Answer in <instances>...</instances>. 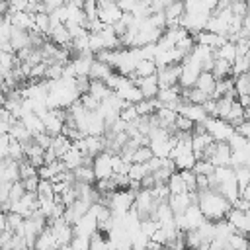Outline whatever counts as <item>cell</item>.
<instances>
[{"instance_id": "obj_1", "label": "cell", "mask_w": 250, "mask_h": 250, "mask_svg": "<svg viewBox=\"0 0 250 250\" xmlns=\"http://www.w3.org/2000/svg\"><path fill=\"white\" fill-rule=\"evenodd\" d=\"M199 207L209 221H221V219H227L229 211L232 209V203L221 191L205 189V191H199Z\"/></svg>"}, {"instance_id": "obj_2", "label": "cell", "mask_w": 250, "mask_h": 250, "mask_svg": "<svg viewBox=\"0 0 250 250\" xmlns=\"http://www.w3.org/2000/svg\"><path fill=\"white\" fill-rule=\"evenodd\" d=\"M207 133L217 141V143H227L234 133H236V127L230 125L227 119H221V117H207L203 121Z\"/></svg>"}, {"instance_id": "obj_3", "label": "cell", "mask_w": 250, "mask_h": 250, "mask_svg": "<svg viewBox=\"0 0 250 250\" xmlns=\"http://www.w3.org/2000/svg\"><path fill=\"white\" fill-rule=\"evenodd\" d=\"M205 219H207V217L203 215L199 203H191L186 213L176 215V227H178L180 230H184V232H186V230H195V229H199V227L205 223Z\"/></svg>"}, {"instance_id": "obj_4", "label": "cell", "mask_w": 250, "mask_h": 250, "mask_svg": "<svg viewBox=\"0 0 250 250\" xmlns=\"http://www.w3.org/2000/svg\"><path fill=\"white\" fill-rule=\"evenodd\" d=\"M203 72V66L195 61V59H191L189 55L182 61V74H180V86L182 88H193L195 86V82H197V78H199V74Z\"/></svg>"}, {"instance_id": "obj_5", "label": "cell", "mask_w": 250, "mask_h": 250, "mask_svg": "<svg viewBox=\"0 0 250 250\" xmlns=\"http://www.w3.org/2000/svg\"><path fill=\"white\" fill-rule=\"evenodd\" d=\"M94 174H96V180H105V178H111L115 174L113 170V152L109 150H104L100 152L98 156H94Z\"/></svg>"}, {"instance_id": "obj_6", "label": "cell", "mask_w": 250, "mask_h": 250, "mask_svg": "<svg viewBox=\"0 0 250 250\" xmlns=\"http://www.w3.org/2000/svg\"><path fill=\"white\" fill-rule=\"evenodd\" d=\"M180 74H182V62H180V64L160 66V68H158V72H156L160 88H170V86L180 84Z\"/></svg>"}, {"instance_id": "obj_7", "label": "cell", "mask_w": 250, "mask_h": 250, "mask_svg": "<svg viewBox=\"0 0 250 250\" xmlns=\"http://www.w3.org/2000/svg\"><path fill=\"white\" fill-rule=\"evenodd\" d=\"M176 111H178L180 115L189 117L193 123H203V121L209 117V113L205 111V107H203L201 104H191V102H188V100H182Z\"/></svg>"}, {"instance_id": "obj_8", "label": "cell", "mask_w": 250, "mask_h": 250, "mask_svg": "<svg viewBox=\"0 0 250 250\" xmlns=\"http://www.w3.org/2000/svg\"><path fill=\"white\" fill-rule=\"evenodd\" d=\"M72 227H74V234H84V236L96 234L98 232V217H96V211H92V207H90V211L84 217H80Z\"/></svg>"}, {"instance_id": "obj_9", "label": "cell", "mask_w": 250, "mask_h": 250, "mask_svg": "<svg viewBox=\"0 0 250 250\" xmlns=\"http://www.w3.org/2000/svg\"><path fill=\"white\" fill-rule=\"evenodd\" d=\"M115 94H117L119 98H123L127 104H139V102H143V100H145V96H143L141 88L131 80V76H129V80H127L119 90H115Z\"/></svg>"}, {"instance_id": "obj_10", "label": "cell", "mask_w": 250, "mask_h": 250, "mask_svg": "<svg viewBox=\"0 0 250 250\" xmlns=\"http://www.w3.org/2000/svg\"><path fill=\"white\" fill-rule=\"evenodd\" d=\"M230 158H232V148L229 143H217L213 146V154H211V162L215 166H230Z\"/></svg>"}, {"instance_id": "obj_11", "label": "cell", "mask_w": 250, "mask_h": 250, "mask_svg": "<svg viewBox=\"0 0 250 250\" xmlns=\"http://www.w3.org/2000/svg\"><path fill=\"white\" fill-rule=\"evenodd\" d=\"M59 248H61V242L57 240L53 229L47 225V227L39 232V236H37V240H35V250H59Z\"/></svg>"}, {"instance_id": "obj_12", "label": "cell", "mask_w": 250, "mask_h": 250, "mask_svg": "<svg viewBox=\"0 0 250 250\" xmlns=\"http://www.w3.org/2000/svg\"><path fill=\"white\" fill-rule=\"evenodd\" d=\"M10 21L25 31H35V14L33 12H10L8 14Z\"/></svg>"}, {"instance_id": "obj_13", "label": "cell", "mask_w": 250, "mask_h": 250, "mask_svg": "<svg viewBox=\"0 0 250 250\" xmlns=\"http://www.w3.org/2000/svg\"><path fill=\"white\" fill-rule=\"evenodd\" d=\"M195 37V43H201V45H207V47H213V49H219L221 45H225L229 39L221 33H215V31H209V29H203L199 33L193 35Z\"/></svg>"}, {"instance_id": "obj_14", "label": "cell", "mask_w": 250, "mask_h": 250, "mask_svg": "<svg viewBox=\"0 0 250 250\" xmlns=\"http://www.w3.org/2000/svg\"><path fill=\"white\" fill-rule=\"evenodd\" d=\"M20 178V162L12 158H2L0 166V182H18Z\"/></svg>"}, {"instance_id": "obj_15", "label": "cell", "mask_w": 250, "mask_h": 250, "mask_svg": "<svg viewBox=\"0 0 250 250\" xmlns=\"http://www.w3.org/2000/svg\"><path fill=\"white\" fill-rule=\"evenodd\" d=\"M170 207L174 209L176 215H182L188 211V207L193 203V197H191V191H184V193H172L170 199H168Z\"/></svg>"}, {"instance_id": "obj_16", "label": "cell", "mask_w": 250, "mask_h": 250, "mask_svg": "<svg viewBox=\"0 0 250 250\" xmlns=\"http://www.w3.org/2000/svg\"><path fill=\"white\" fill-rule=\"evenodd\" d=\"M121 16H123V10L119 8L117 2H113V4H109V6H104V8H100V12H98V18H100L104 23H109V25L117 23V21L121 20Z\"/></svg>"}, {"instance_id": "obj_17", "label": "cell", "mask_w": 250, "mask_h": 250, "mask_svg": "<svg viewBox=\"0 0 250 250\" xmlns=\"http://www.w3.org/2000/svg\"><path fill=\"white\" fill-rule=\"evenodd\" d=\"M84 156H86V154H84L80 148H76V146L72 145V146H70V148L61 156V160L64 162V166H66L68 170H76L78 166H82V164H84Z\"/></svg>"}, {"instance_id": "obj_18", "label": "cell", "mask_w": 250, "mask_h": 250, "mask_svg": "<svg viewBox=\"0 0 250 250\" xmlns=\"http://www.w3.org/2000/svg\"><path fill=\"white\" fill-rule=\"evenodd\" d=\"M115 70H113V66L111 64H107V62H104V61H94V64H92V70H90V78L92 80H107L111 74H113Z\"/></svg>"}, {"instance_id": "obj_19", "label": "cell", "mask_w": 250, "mask_h": 250, "mask_svg": "<svg viewBox=\"0 0 250 250\" xmlns=\"http://www.w3.org/2000/svg\"><path fill=\"white\" fill-rule=\"evenodd\" d=\"M215 86H217V76H215L211 70H203V72L199 74L197 82H195V88H199V90L207 92L209 96L215 92Z\"/></svg>"}, {"instance_id": "obj_20", "label": "cell", "mask_w": 250, "mask_h": 250, "mask_svg": "<svg viewBox=\"0 0 250 250\" xmlns=\"http://www.w3.org/2000/svg\"><path fill=\"white\" fill-rule=\"evenodd\" d=\"M215 55L219 57V59H225V61H229L230 64L236 61V57H238V51H236V43H232V41H227L225 45H221L219 49H215Z\"/></svg>"}, {"instance_id": "obj_21", "label": "cell", "mask_w": 250, "mask_h": 250, "mask_svg": "<svg viewBox=\"0 0 250 250\" xmlns=\"http://www.w3.org/2000/svg\"><path fill=\"white\" fill-rule=\"evenodd\" d=\"M211 72L217 76V80H221V78H229V76H232V64L229 62V61H225V59H215V62H213V68H211Z\"/></svg>"}, {"instance_id": "obj_22", "label": "cell", "mask_w": 250, "mask_h": 250, "mask_svg": "<svg viewBox=\"0 0 250 250\" xmlns=\"http://www.w3.org/2000/svg\"><path fill=\"white\" fill-rule=\"evenodd\" d=\"M156 72H158V64H156V61H152V59H143V61L137 64V68H135V74L141 76V78L152 76V74H156Z\"/></svg>"}, {"instance_id": "obj_23", "label": "cell", "mask_w": 250, "mask_h": 250, "mask_svg": "<svg viewBox=\"0 0 250 250\" xmlns=\"http://www.w3.org/2000/svg\"><path fill=\"white\" fill-rule=\"evenodd\" d=\"M90 94L96 96L100 102H104L105 98H109V96L113 94V90H111L104 80H92V84H90Z\"/></svg>"}, {"instance_id": "obj_24", "label": "cell", "mask_w": 250, "mask_h": 250, "mask_svg": "<svg viewBox=\"0 0 250 250\" xmlns=\"http://www.w3.org/2000/svg\"><path fill=\"white\" fill-rule=\"evenodd\" d=\"M148 174H152L148 168V162H133L129 168V178L135 182H143V178Z\"/></svg>"}, {"instance_id": "obj_25", "label": "cell", "mask_w": 250, "mask_h": 250, "mask_svg": "<svg viewBox=\"0 0 250 250\" xmlns=\"http://www.w3.org/2000/svg\"><path fill=\"white\" fill-rule=\"evenodd\" d=\"M72 172H74L76 182H84V184H96V182H98L92 166L82 164V166H78V168H76V170H72Z\"/></svg>"}, {"instance_id": "obj_26", "label": "cell", "mask_w": 250, "mask_h": 250, "mask_svg": "<svg viewBox=\"0 0 250 250\" xmlns=\"http://www.w3.org/2000/svg\"><path fill=\"white\" fill-rule=\"evenodd\" d=\"M72 146V139H68L64 133H61V135H57V137H53V145H51V148L59 154V158L68 150Z\"/></svg>"}, {"instance_id": "obj_27", "label": "cell", "mask_w": 250, "mask_h": 250, "mask_svg": "<svg viewBox=\"0 0 250 250\" xmlns=\"http://www.w3.org/2000/svg\"><path fill=\"white\" fill-rule=\"evenodd\" d=\"M166 184H168V188H170V191H172V193H184V191H189V189H188L186 180H184V178H182V174H180V170H178V172H174Z\"/></svg>"}, {"instance_id": "obj_28", "label": "cell", "mask_w": 250, "mask_h": 250, "mask_svg": "<svg viewBox=\"0 0 250 250\" xmlns=\"http://www.w3.org/2000/svg\"><path fill=\"white\" fill-rule=\"evenodd\" d=\"M234 78V90L240 96H250V72L248 74H240V76H232Z\"/></svg>"}, {"instance_id": "obj_29", "label": "cell", "mask_w": 250, "mask_h": 250, "mask_svg": "<svg viewBox=\"0 0 250 250\" xmlns=\"http://www.w3.org/2000/svg\"><path fill=\"white\" fill-rule=\"evenodd\" d=\"M119 117L125 121V123H137L141 119V113L137 109V104H127L121 111H119Z\"/></svg>"}, {"instance_id": "obj_30", "label": "cell", "mask_w": 250, "mask_h": 250, "mask_svg": "<svg viewBox=\"0 0 250 250\" xmlns=\"http://www.w3.org/2000/svg\"><path fill=\"white\" fill-rule=\"evenodd\" d=\"M90 250H109V242H107V234L104 232H96L92 234V240H90Z\"/></svg>"}, {"instance_id": "obj_31", "label": "cell", "mask_w": 250, "mask_h": 250, "mask_svg": "<svg viewBox=\"0 0 250 250\" xmlns=\"http://www.w3.org/2000/svg\"><path fill=\"white\" fill-rule=\"evenodd\" d=\"M248 72H250L248 57H236V61L232 62V76H240V74H248Z\"/></svg>"}, {"instance_id": "obj_32", "label": "cell", "mask_w": 250, "mask_h": 250, "mask_svg": "<svg viewBox=\"0 0 250 250\" xmlns=\"http://www.w3.org/2000/svg\"><path fill=\"white\" fill-rule=\"evenodd\" d=\"M215 170H217V166H215L211 160H207V158L197 160V162H195V166H193V172H195V174H205V176L215 174Z\"/></svg>"}, {"instance_id": "obj_33", "label": "cell", "mask_w": 250, "mask_h": 250, "mask_svg": "<svg viewBox=\"0 0 250 250\" xmlns=\"http://www.w3.org/2000/svg\"><path fill=\"white\" fill-rule=\"evenodd\" d=\"M193 129H195V123H193L189 117L178 113V119H176V133H193Z\"/></svg>"}, {"instance_id": "obj_34", "label": "cell", "mask_w": 250, "mask_h": 250, "mask_svg": "<svg viewBox=\"0 0 250 250\" xmlns=\"http://www.w3.org/2000/svg\"><path fill=\"white\" fill-rule=\"evenodd\" d=\"M236 180H238V186H240V191L250 184V166L248 164H242V166H236Z\"/></svg>"}, {"instance_id": "obj_35", "label": "cell", "mask_w": 250, "mask_h": 250, "mask_svg": "<svg viewBox=\"0 0 250 250\" xmlns=\"http://www.w3.org/2000/svg\"><path fill=\"white\" fill-rule=\"evenodd\" d=\"M152 156H154L152 148L143 145V146H139V148L133 152V158H131V162H148Z\"/></svg>"}, {"instance_id": "obj_36", "label": "cell", "mask_w": 250, "mask_h": 250, "mask_svg": "<svg viewBox=\"0 0 250 250\" xmlns=\"http://www.w3.org/2000/svg\"><path fill=\"white\" fill-rule=\"evenodd\" d=\"M80 102L84 104V107L88 109V111H98V107H100V100L96 98V96H92L90 92H86V94H82L80 96Z\"/></svg>"}, {"instance_id": "obj_37", "label": "cell", "mask_w": 250, "mask_h": 250, "mask_svg": "<svg viewBox=\"0 0 250 250\" xmlns=\"http://www.w3.org/2000/svg\"><path fill=\"white\" fill-rule=\"evenodd\" d=\"M90 240L92 236H84V234H74L70 246L72 250H90Z\"/></svg>"}, {"instance_id": "obj_38", "label": "cell", "mask_w": 250, "mask_h": 250, "mask_svg": "<svg viewBox=\"0 0 250 250\" xmlns=\"http://www.w3.org/2000/svg\"><path fill=\"white\" fill-rule=\"evenodd\" d=\"M227 143L230 145V148H232V150H242V148H246V145H248V139L236 131V133H234V135H232V137H230Z\"/></svg>"}, {"instance_id": "obj_39", "label": "cell", "mask_w": 250, "mask_h": 250, "mask_svg": "<svg viewBox=\"0 0 250 250\" xmlns=\"http://www.w3.org/2000/svg\"><path fill=\"white\" fill-rule=\"evenodd\" d=\"M23 193H25V186H23V182H21V180L14 182L12 188H10V201H18Z\"/></svg>"}, {"instance_id": "obj_40", "label": "cell", "mask_w": 250, "mask_h": 250, "mask_svg": "<svg viewBox=\"0 0 250 250\" xmlns=\"http://www.w3.org/2000/svg\"><path fill=\"white\" fill-rule=\"evenodd\" d=\"M117 4L123 12H133L135 6H137V0H117Z\"/></svg>"}, {"instance_id": "obj_41", "label": "cell", "mask_w": 250, "mask_h": 250, "mask_svg": "<svg viewBox=\"0 0 250 250\" xmlns=\"http://www.w3.org/2000/svg\"><path fill=\"white\" fill-rule=\"evenodd\" d=\"M59 250H72V246H70V244H64V246H61Z\"/></svg>"}, {"instance_id": "obj_42", "label": "cell", "mask_w": 250, "mask_h": 250, "mask_svg": "<svg viewBox=\"0 0 250 250\" xmlns=\"http://www.w3.org/2000/svg\"><path fill=\"white\" fill-rule=\"evenodd\" d=\"M246 236H248V250H250V232H248Z\"/></svg>"}, {"instance_id": "obj_43", "label": "cell", "mask_w": 250, "mask_h": 250, "mask_svg": "<svg viewBox=\"0 0 250 250\" xmlns=\"http://www.w3.org/2000/svg\"><path fill=\"white\" fill-rule=\"evenodd\" d=\"M246 57H248V61H250V51H248V55H246Z\"/></svg>"}, {"instance_id": "obj_44", "label": "cell", "mask_w": 250, "mask_h": 250, "mask_svg": "<svg viewBox=\"0 0 250 250\" xmlns=\"http://www.w3.org/2000/svg\"><path fill=\"white\" fill-rule=\"evenodd\" d=\"M246 2H248V6H250V0H246Z\"/></svg>"}]
</instances>
